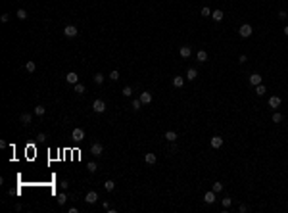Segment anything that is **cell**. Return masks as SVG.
<instances>
[{"mask_svg":"<svg viewBox=\"0 0 288 213\" xmlns=\"http://www.w3.org/2000/svg\"><path fill=\"white\" fill-rule=\"evenodd\" d=\"M104 188L108 190V192H111V190L115 188V182H114V181H106V182H104Z\"/></svg>","mask_w":288,"mask_h":213,"instance_id":"cb8c5ba5","label":"cell"},{"mask_svg":"<svg viewBox=\"0 0 288 213\" xmlns=\"http://www.w3.org/2000/svg\"><path fill=\"white\" fill-rule=\"evenodd\" d=\"M269 106L273 108V110H277V108L280 106V98H279V96H271V98H269Z\"/></svg>","mask_w":288,"mask_h":213,"instance_id":"30bf717a","label":"cell"},{"mask_svg":"<svg viewBox=\"0 0 288 213\" xmlns=\"http://www.w3.org/2000/svg\"><path fill=\"white\" fill-rule=\"evenodd\" d=\"M110 79H111V81H117V79H119V71H117V69H114V71L110 73Z\"/></svg>","mask_w":288,"mask_h":213,"instance_id":"1f68e13d","label":"cell"},{"mask_svg":"<svg viewBox=\"0 0 288 213\" xmlns=\"http://www.w3.org/2000/svg\"><path fill=\"white\" fill-rule=\"evenodd\" d=\"M19 119H21L23 125H29V123H31V119H33V115H31V113H21V115H19Z\"/></svg>","mask_w":288,"mask_h":213,"instance_id":"5bb4252c","label":"cell"},{"mask_svg":"<svg viewBox=\"0 0 288 213\" xmlns=\"http://www.w3.org/2000/svg\"><path fill=\"white\" fill-rule=\"evenodd\" d=\"M156 159H158V158H156V154H146V156H144V161H146L148 165H154Z\"/></svg>","mask_w":288,"mask_h":213,"instance_id":"9a60e30c","label":"cell"},{"mask_svg":"<svg viewBox=\"0 0 288 213\" xmlns=\"http://www.w3.org/2000/svg\"><path fill=\"white\" fill-rule=\"evenodd\" d=\"M256 92H257V96H263V94L267 92V88L263 87V85H257V87H256Z\"/></svg>","mask_w":288,"mask_h":213,"instance_id":"484cf974","label":"cell"},{"mask_svg":"<svg viewBox=\"0 0 288 213\" xmlns=\"http://www.w3.org/2000/svg\"><path fill=\"white\" fill-rule=\"evenodd\" d=\"M181 58H188V56L192 54V50H190V46H181Z\"/></svg>","mask_w":288,"mask_h":213,"instance_id":"ac0fdd59","label":"cell"},{"mask_svg":"<svg viewBox=\"0 0 288 213\" xmlns=\"http://www.w3.org/2000/svg\"><path fill=\"white\" fill-rule=\"evenodd\" d=\"M133 94V88L131 87H123V96H131Z\"/></svg>","mask_w":288,"mask_h":213,"instance_id":"d6a6232c","label":"cell"},{"mask_svg":"<svg viewBox=\"0 0 288 213\" xmlns=\"http://www.w3.org/2000/svg\"><path fill=\"white\" fill-rule=\"evenodd\" d=\"M254 33V29H252V25H248V23H244V25H240V29H238V35L242 38H248Z\"/></svg>","mask_w":288,"mask_h":213,"instance_id":"6da1fadb","label":"cell"},{"mask_svg":"<svg viewBox=\"0 0 288 213\" xmlns=\"http://www.w3.org/2000/svg\"><path fill=\"white\" fill-rule=\"evenodd\" d=\"M65 81H67L69 85H77L79 83V75L75 73V71H69V73L65 75Z\"/></svg>","mask_w":288,"mask_h":213,"instance_id":"5b68a950","label":"cell"},{"mask_svg":"<svg viewBox=\"0 0 288 213\" xmlns=\"http://www.w3.org/2000/svg\"><path fill=\"white\" fill-rule=\"evenodd\" d=\"M0 19H2V21H4V23H6V21H8V19H10V14H2V15H0Z\"/></svg>","mask_w":288,"mask_h":213,"instance_id":"f35d334b","label":"cell"},{"mask_svg":"<svg viewBox=\"0 0 288 213\" xmlns=\"http://www.w3.org/2000/svg\"><path fill=\"white\" fill-rule=\"evenodd\" d=\"M92 110H94L96 113H104V111H106L104 100H100V98H98V100H94V102H92Z\"/></svg>","mask_w":288,"mask_h":213,"instance_id":"7a4b0ae2","label":"cell"},{"mask_svg":"<svg viewBox=\"0 0 288 213\" xmlns=\"http://www.w3.org/2000/svg\"><path fill=\"white\" fill-rule=\"evenodd\" d=\"M96 167H98V165H96V161H88V171H90V173L96 171Z\"/></svg>","mask_w":288,"mask_h":213,"instance_id":"e575fe53","label":"cell"},{"mask_svg":"<svg viewBox=\"0 0 288 213\" xmlns=\"http://www.w3.org/2000/svg\"><path fill=\"white\" fill-rule=\"evenodd\" d=\"M238 61H240V64H246V61H248L246 54H242V56H240V58H238Z\"/></svg>","mask_w":288,"mask_h":213,"instance_id":"74e56055","label":"cell"},{"mask_svg":"<svg viewBox=\"0 0 288 213\" xmlns=\"http://www.w3.org/2000/svg\"><path fill=\"white\" fill-rule=\"evenodd\" d=\"M221 202H223V207H227V209H229V207H231V204H233V200H231L229 196H225Z\"/></svg>","mask_w":288,"mask_h":213,"instance_id":"83f0119b","label":"cell"},{"mask_svg":"<svg viewBox=\"0 0 288 213\" xmlns=\"http://www.w3.org/2000/svg\"><path fill=\"white\" fill-rule=\"evenodd\" d=\"M173 87L183 88L184 87V79H183V77H173Z\"/></svg>","mask_w":288,"mask_h":213,"instance_id":"e0dca14e","label":"cell"},{"mask_svg":"<svg viewBox=\"0 0 288 213\" xmlns=\"http://www.w3.org/2000/svg\"><path fill=\"white\" fill-rule=\"evenodd\" d=\"M165 140L175 142V140H177V133H175V131H167V133H165Z\"/></svg>","mask_w":288,"mask_h":213,"instance_id":"d6986e66","label":"cell"},{"mask_svg":"<svg viewBox=\"0 0 288 213\" xmlns=\"http://www.w3.org/2000/svg\"><path fill=\"white\" fill-rule=\"evenodd\" d=\"M77 27H75V25H67V27H65L64 29V35H65V37H67V38H75V37H77Z\"/></svg>","mask_w":288,"mask_h":213,"instance_id":"3957f363","label":"cell"},{"mask_svg":"<svg viewBox=\"0 0 288 213\" xmlns=\"http://www.w3.org/2000/svg\"><path fill=\"white\" fill-rule=\"evenodd\" d=\"M202 15H204V17H210V15H211V10L210 8H202Z\"/></svg>","mask_w":288,"mask_h":213,"instance_id":"d590c367","label":"cell"},{"mask_svg":"<svg viewBox=\"0 0 288 213\" xmlns=\"http://www.w3.org/2000/svg\"><path fill=\"white\" fill-rule=\"evenodd\" d=\"M85 202H87V204H96V202H98V194H96L94 190H88V192H87V198H85Z\"/></svg>","mask_w":288,"mask_h":213,"instance_id":"8992f818","label":"cell"},{"mask_svg":"<svg viewBox=\"0 0 288 213\" xmlns=\"http://www.w3.org/2000/svg\"><path fill=\"white\" fill-rule=\"evenodd\" d=\"M71 138H73L75 142H83V140H85V131H83V129H73Z\"/></svg>","mask_w":288,"mask_h":213,"instance_id":"277c9868","label":"cell"},{"mask_svg":"<svg viewBox=\"0 0 288 213\" xmlns=\"http://www.w3.org/2000/svg\"><path fill=\"white\" fill-rule=\"evenodd\" d=\"M140 102L142 104H150L152 102V94L150 92H142L140 94Z\"/></svg>","mask_w":288,"mask_h":213,"instance_id":"2e32d148","label":"cell"},{"mask_svg":"<svg viewBox=\"0 0 288 213\" xmlns=\"http://www.w3.org/2000/svg\"><path fill=\"white\" fill-rule=\"evenodd\" d=\"M102 152H104V148H102L100 142H94V144H92V148H90L92 156H102Z\"/></svg>","mask_w":288,"mask_h":213,"instance_id":"52a82bcc","label":"cell"},{"mask_svg":"<svg viewBox=\"0 0 288 213\" xmlns=\"http://www.w3.org/2000/svg\"><path fill=\"white\" fill-rule=\"evenodd\" d=\"M211 190H213L215 194H217V192H221V190H223V184H221V182H213V186H211Z\"/></svg>","mask_w":288,"mask_h":213,"instance_id":"f546056e","label":"cell"},{"mask_svg":"<svg viewBox=\"0 0 288 213\" xmlns=\"http://www.w3.org/2000/svg\"><path fill=\"white\" fill-rule=\"evenodd\" d=\"M25 69H27L29 73H33V71L37 69V65H35V61H27V64H25Z\"/></svg>","mask_w":288,"mask_h":213,"instance_id":"d4e9b609","label":"cell"},{"mask_svg":"<svg viewBox=\"0 0 288 213\" xmlns=\"http://www.w3.org/2000/svg\"><path fill=\"white\" fill-rule=\"evenodd\" d=\"M223 146V138L221 136H213L211 138V148H221Z\"/></svg>","mask_w":288,"mask_h":213,"instance_id":"8fae6325","label":"cell"},{"mask_svg":"<svg viewBox=\"0 0 288 213\" xmlns=\"http://www.w3.org/2000/svg\"><path fill=\"white\" fill-rule=\"evenodd\" d=\"M196 58H198V61H206V60H207V52H206V50H200V52L196 54Z\"/></svg>","mask_w":288,"mask_h":213,"instance_id":"ffe728a7","label":"cell"},{"mask_svg":"<svg viewBox=\"0 0 288 213\" xmlns=\"http://www.w3.org/2000/svg\"><path fill=\"white\" fill-rule=\"evenodd\" d=\"M279 17H280V19H286V17H288V14L284 12V10H280V12H279Z\"/></svg>","mask_w":288,"mask_h":213,"instance_id":"8d00e7d4","label":"cell"},{"mask_svg":"<svg viewBox=\"0 0 288 213\" xmlns=\"http://www.w3.org/2000/svg\"><path fill=\"white\" fill-rule=\"evenodd\" d=\"M282 121V115L280 113H273V123H280Z\"/></svg>","mask_w":288,"mask_h":213,"instance_id":"836d02e7","label":"cell"},{"mask_svg":"<svg viewBox=\"0 0 288 213\" xmlns=\"http://www.w3.org/2000/svg\"><path fill=\"white\" fill-rule=\"evenodd\" d=\"M44 113H46V108H44V106H37V108H35V115L42 117Z\"/></svg>","mask_w":288,"mask_h":213,"instance_id":"7402d4cb","label":"cell"},{"mask_svg":"<svg viewBox=\"0 0 288 213\" xmlns=\"http://www.w3.org/2000/svg\"><path fill=\"white\" fill-rule=\"evenodd\" d=\"M196 77H198V71L194 69V67H190V69L186 71V79L188 81H196Z\"/></svg>","mask_w":288,"mask_h":213,"instance_id":"4fadbf2b","label":"cell"},{"mask_svg":"<svg viewBox=\"0 0 288 213\" xmlns=\"http://www.w3.org/2000/svg\"><path fill=\"white\" fill-rule=\"evenodd\" d=\"M73 90H75L77 94H85V85H81V83L73 85Z\"/></svg>","mask_w":288,"mask_h":213,"instance_id":"44dd1931","label":"cell"},{"mask_svg":"<svg viewBox=\"0 0 288 213\" xmlns=\"http://www.w3.org/2000/svg\"><path fill=\"white\" fill-rule=\"evenodd\" d=\"M15 15H18V17L21 19V21H25V19H27V12H25L23 8H19V10H18V14H15Z\"/></svg>","mask_w":288,"mask_h":213,"instance_id":"603a6c76","label":"cell"},{"mask_svg":"<svg viewBox=\"0 0 288 213\" xmlns=\"http://www.w3.org/2000/svg\"><path fill=\"white\" fill-rule=\"evenodd\" d=\"M261 79H263V77H261V75H257V73H252L250 75V85L252 87H257V85H261Z\"/></svg>","mask_w":288,"mask_h":213,"instance_id":"ba28073f","label":"cell"},{"mask_svg":"<svg viewBox=\"0 0 288 213\" xmlns=\"http://www.w3.org/2000/svg\"><path fill=\"white\" fill-rule=\"evenodd\" d=\"M238 211H240V213H246V211H248V207H246V205L242 204V205H240V207H238Z\"/></svg>","mask_w":288,"mask_h":213,"instance_id":"ab89813d","label":"cell"},{"mask_svg":"<svg viewBox=\"0 0 288 213\" xmlns=\"http://www.w3.org/2000/svg\"><path fill=\"white\" fill-rule=\"evenodd\" d=\"M65 200H67V196H65V194H58V204H60V205H64Z\"/></svg>","mask_w":288,"mask_h":213,"instance_id":"4dcf8cb0","label":"cell"},{"mask_svg":"<svg viewBox=\"0 0 288 213\" xmlns=\"http://www.w3.org/2000/svg\"><path fill=\"white\" fill-rule=\"evenodd\" d=\"M284 35H286V37H288V25H286V27H284Z\"/></svg>","mask_w":288,"mask_h":213,"instance_id":"60d3db41","label":"cell"},{"mask_svg":"<svg viewBox=\"0 0 288 213\" xmlns=\"http://www.w3.org/2000/svg\"><path fill=\"white\" fill-rule=\"evenodd\" d=\"M204 202H206V204H213V202H215V192H213V190L206 192V196H204Z\"/></svg>","mask_w":288,"mask_h":213,"instance_id":"9c48e42d","label":"cell"},{"mask_svg":"<svg viewBox=\"0 0 288 213\" xmlns=\"http://www.w3.org/2000/svg\"><path fill=\"white\" fill-rule=\"evenodd\" d=\"M140 106H142L140 98H135V100H133V104H131V108H133V110H140Z\"/></svg>","mask_w":288,"mask_h":213,"instance_id":"4316f807","label":"cell"},{"mask_svg":"<svg viewBox=\"0 0 288 213\" xmlns=\"http://www.w3.org/2000/svg\"><path fill=\"white\" fill-rule=\"evenodd\" d=\"M94 83L96 85H102V83H104V75H102V73H96L94 75Z\"/></svg>","mask_w":288,"mask_h":213,"instance_id":"f1b7e54d","label":"cell"},{"mask_svg":"<svg viewBox=\"0 0 288 213\" xmlns=\"http://www.w3.org/2000/svg\"><path fill=\"white\" fill-rule=\"evenodd\" d=\"M211 17H213V21H221V19L225 17V14L221 10H213V12H211Z\"/></svg>","mask_w":288,"mask_h":213,"instance_id":"7c38bea8","label":"cell"}]
</instances>
